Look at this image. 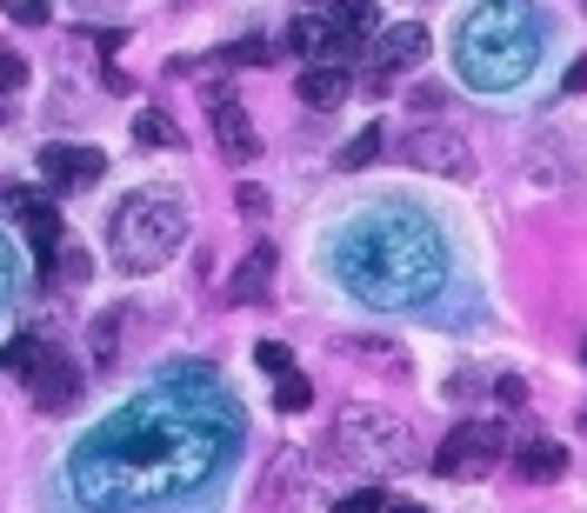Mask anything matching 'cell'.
I'll return each mask as SVG.
<instances>
[{
	"mask_svg": "<svg viewBox=\"0 0 587 513\" xmlns=\"http://www.w3.org/2000/svg\"><path fill=\"white\" fill-rule=\"evenodd\" d=\"M267 280H274V247L261 240V247H247V260L227 274V307H247V300H261V294H267Z\"/></svg>",
	"mask_w": 587,
	"mask_h": 513,
	"instance_id": "cell-13",
	"label": "cell"
},
{
	"mask_svg": "<svg viewBox=\"0 0 587 513\" xmlns=\"http://www.w3.org/2000/svg\"><path fill=\"white\" fill-rule=\"evenodd\" d=\"M0 294H7V247H0Z\"/></svg>",
	"mask_w": 587,
	"mask_h": 513,
	"instance_id": "cell-31",
	"label": "cell"
},
{
	"mask_svg": "<svg viewBox=\"0 0 587 513\" xmlns=\"http://www.w3.org/2000/svg\"><path fill=\"white\" fill-rule=\"evenodd\" d=\"M495 461H508V434H501L495 421H468V427H454V434L441 441L434 474H441V481H481Z\"/></svg>",
	"mask_w": 587,
	"mask_h": 513,
	"instance_id": "cell-5",
	"label": "cell"
},
{
	"mask_svg": "<svg viewBox=\"0 0 587 513\" xmlns=\"http://www.w3.org/2000/svg\"><path fill=\"white\" fill-rule=\"evenodd\" d=\"M274 407H281V414H301V407H314V381H307V374H281V387H274Z\"/></svg>",
	"mask_w": 587,
	"mask_h": 513,
	"instance_id": "cell-20",
	"label": "cell"
},
{
	"mask_svg": "<svg viewBox=\"0 0 587 513\" xmlns=\"http://www.w3.org/2000/svg\"><path fill=\"white\" fill-rule=\"evenodd\" d=\"M368 27H374V7L368 0H334V13H327V53L334 60H354L361 47H368Z\"/></svg>",
	"mask_w": 587,
	"mask_h": 513,
	"instance_id": "cell-9",
	"label": "cell"
},
{
	"mask_svg": "<svg viewBox=\"0 0 587 513\" xmlns=\"http://www.w3.org/2000/svg\"><path fill=\"white\" fill-rule=\"evenodd\" d=\"M241 427H207L187 407H167L147 394L140 407H120L107 427H94L87 447L67 454V487L94 513H134L174 501L180 487H200L221 461H234Z\"/></svg>",
	"mask_w": 587,
	"mask_h": 513,
	"instance_id": "cell-1",
	"label": "cell"
},
{
	"mask_svg": "<svg viewBox=\"0 0 587 513\" xmlns=\"http://www.w3.org/2000/svg\"><path fill=\"white\" fill-rule=\"evenodd\" d=\"M334 513H388V501H381V487H354Z\"/></svg>",
	"mask_w": 587,
	"mask_h": 513,
	"instance_id": "cell-24",
	"label": "cell"
},
{
	"mask_svg": "<svg viewBox=\"0 0 587 513\" xmlns=\"http://www.w3.org/2000/svg\"><path fill=\"white\" fill-rule=\"evenodd\" d=\"M234 207L261 220V214H267V187H254V180H241V187H234Z\"/></svg>",
	"mask_w": 587,
	"mask_h": 513,
	"instance_id": "cell-25",
	"label": "cell"
},
{
	"mask_svg": "<svg viewBox=\"0 0 587 513\" xmlns=\"http://www.w3.org/2000/svg\"><path fill=\"white\" fill-rule=\"evenodd\" d=\"M114 361H120V314H100V320L87 327V367L107 374Z\"/></svg>",
	"mask_w": 587,
	"mask_h": 513,
	"instance_id": "cell-16",
	"label": "cell"
},
{
	"mask_svg": "<svg viewBox=\"0 0 587 513\" xmlns=\"http://www.w3.org/2000/svg\"><path fill=\"white\" fill-rule=\"evenodd\" d=\"M40 354H47V341L20 334V341H7V347H0V367H7V374H33V361H40Z\"/></svg>",
	"mask_w": 587,
	"mask_h": 513,
	"instance_id": "cell-19",
	"label": "cell"
},
{
	"mask_svg": "<svg viewBox=\"0 0 587 513\" xmlns=\"http://www.w3.org/2000/svg\"><path fill=\"white\" fill-rule=\"evenodd\" d=\"M541 67V20L521 0H488L454 33V73L475 93H508Z\"/></svg>",
	"mask_w": 587,
	"mask_h": 513,
	"instance_id": "cell-3",
	"label": "cell"
},
{
	"mask_svg": "<svg viewBox=\"0 0 587 513\" xmlns=\"http://www.w3.org/2000/svg\"><path fill=\"white\" fill-rule=\"evenodd\" d=\"M428 27L421 20H394V27H381L374 40H368V60H374V80H394L401 67H421L428 60Z\"/></svg>",
	"mask_w": 587,
	"mask_h": 513,
	"instance_id": "cell-7",
	"label": "cell"
},
{
	"mask_svg": "<svg viewBox=\"0 0 587 513\" xmlns=\"http://www.w3.org/2000/svg\"><path fill=\"white\" fill-rule=\"evenodd\" d=\"M27 387H33V401H40V414H67L74 407V394H80V361H67V354H40L33 361V374H27Z\"/></svg>",
	"mask_w": 587,
	"mask_h": 513,
	"instance_id": "cell-8",
	"label": "cell"
},
{
	"mask_svg": "<svg viewBox=\"0 0 587 513\" xmlns=\"http://www.w3.org/2000/svg\"><path fill=\"white\" fill-rule=\"evenodd\" d=\"M388 513H428V507H421V501H394Z\"/></svg>",
	"mask_w": 587,
	"mask_h": 513,
	"instance_id": "cell-30",
	"label": "cell"
},
{
	"mask_svg": "<svg viewBox=\"0 0 587 513\" xmlns=\"http://www.w3.org/2000/svg\"><path fill=\"white\" fill-rule=\"evenodd\" d=\"M341 441H348V447H368L374 467L408 461V427H388V421H341Z\"/></svg>",
	"mask_w": 587,
	"mask_h": 513,
	"instance_id": "cell-10",
	"label": "cell"
},
{
	"mask_svg": "<svg viewBox=\"0 0 587 513\" xmlns=\"http://www.w3.org/2000/svg\"><path fill=\"white\" fill-rule=\"evenodd\" d=\"M561 93H587V60H575V67H568V87H561Z\"/></svg>",
	"mask_w": 587,
	"mask_h": 513,
	"instance_id": "cell-29",
	"label": "cell"
},
{
	"mask_svg": "<svg viewBox=\"0 0 587 513\" xmlns=\"http://www.w3.org/2000/svg\"><path fill=\"white\" fill-rule=\"evenodd\" d=\"M301 100H307L314 114L341 107V100H348V73H341V67H307V73H301Z\"/></svg>",
	"mask_w": 587,
	"mask_h": 513,
	"instance_id": "cell-15",
	"label": "cell"
},
{
	"mask_svg": "<svg viewBox=\"0 0 587 513\" xmlns=\"http://www.w3.org/2000/svg\"><path fill=\"white\" fill-rule=\"evenodd\" d=\"M381 140H388V127H381V120H374V127H361V134H354V140H348V147L334 154V160H341V174H354V167H368V160L381 154Z\"/></svg>",
	"mask_w": 587,
	"mask_h": 513,
	"instance_id": "cell-18",
	"label": "cell"
},
{
	"mask_svg": "<svg viewBox=\"0 0 587 513\" xmlns=\"http://www.w3.org/2000/svg\"><path fill=\"white\" fill-rule=\"evenodd\" d=\"M0 87H27V60L20 53H0Z\"/></svg>",
	"mask_w": 587,
	"mask_h": 513,
	"instance_id": "cell-27",
	"label": "cell"
},
{
	"mask_svg": "<svg viewBox=\"0 0 587 513\" xmlns=\"http://www.w3.org/2000/svg\"><path fill=\"white\" fill-rule=\"evenodd\" d=\"M7 20H13V27H47L53 7H47V0H7Z\"/></svg>",
	"mask_w": 587,
	"mask_h": 513,
	"instance_id": "cell-22",
	"label": "cell"
},
{
	"mask_svg": "<svg viewBox=\"0 0 587 513\" xmlns=\"http://www.w3.org/2000/svg\"><path fill=\"white\" fill-rule=\"evenodd\" d=\"M60 274H67V280H87L94 267H87V254H67V260H60Z\"/></svg>",
	"mask_w": 587,
	"mask_h": 513,
	"instance_id": "cell-28",
	"label": "cell"
},
{
	"mask_svg": "<svg viewBox=\"0 0 587 513\" xmlns=\"http://www.w3.org/2000/svg\"><path fill=\"white\" fill-rule=\"evenodd\" d=\"M515 474L535 481V487H548V481L568 474V447H555V441H528V447L515 454Z\"/></svg>",
	"mask_w": 587,
	"mask_h": 513,
	"instance_id": "cell-14",
	"label": "cell"
},
{
	"mask_svg": "<svg viewBox=\"0 0 587 513\" xmlns=\"http://www.w3.org/2000/svg\"><path fill=\"white\" fill-rule=\"evenodd\" d=\"M401 160H408V167H421V174L475 180V154H468V140H461V134H448V127H421V134H408V140H401Z\"/></svg>",
	"mask_w": 587,
	"mask_h": 513,
	"instance_id": "cell-6",
	"label": "cell"
},
{
	"mask_svg": "<svg viewBox=\"0 0 587 513\" xmlns=\"http://www.w3.org/2000/svg\"><path fill=\"white\" fill-rule=\"evenodd\" d=\"M254 361H261V367H267L274 381H281V374H294V354H287L281 341H261V347H254Z\"/></svg>",
	"mask_w": 587,
	"mask_h": 513,
	"instance_id": "cell-23",
	"label": "cell"
},
{
	"mask_svg": "<svg viewBox=\"0 0 587 513\" xmlns=\"http://www.w3.org/2000/svg\"><path fill=\"white\" fill-rule=\"evenodd\" d=\"M180 234H187V200H180V187H134V194L114 207V220H107L114 260H120L127 274L167 267L174 247H180Z\"/></svg>",
	"mask_w": 587,
	"mask_h": 513,
	"instance_id": "cell-4",
	"label": "cell"
},
{
	"mask_svg": "<svg viewBox=\"0 0 587 513\" xmlns=\"http://www.w3.org/2000/svg\"><path fill=\"white\" fill-rule=\"evenodd\" d=\"M214 147H221L227 160H254V154H261V140H254V120H247L234 100H214Z\"/></svg>",
	"mask_w": 587,
	"mask_h": 513,
	"instance_id": "cell-12",
	"label": "cell"
},
{
	"mask_svg": "<svg viewBox=\"0 0 587 513\" xmlns=\"http://www.w3.org/2000/svg\"><path fill=\"white\" fill-rule=\"evenodd\" d=\"M327 274L368 307H428L448 287V240L428 214L381 207L334 234Z\"/></svg>",
	"mask_w": 587,
	"mask_h": 513,
	"instance_id": "cell-2",
	"label": "cell"
},
{
	"mask_svg": "<svg viewBox=\"0 0 587 513\" xmlns=\"http://www.w3.org/2000/svg\"><path fill=\"white\" fill-rule=\"evenodd\" d=\"M40 174H47V187H80V180H100L107 160L94 147H47L40 154Z\"/></svg>",
	"mask_w": 587,
	"mask_h": 513,
	"instance_id": "cell-11",
	"label": "cell"
},
{
	"mask_svg": "<svg viewBox=\"0 0 587 513\" xmlns=\"http://www.w3.org/2000/svg\"><path fill=\"white\" fill-rule=\"evenodd\" d=\"M134 140L154 147V154H167V147H180V127H174L160 107H140V114H134Z\"/></svg>",
	"mask_w": 587,
	"mask_h": 513,
	"instance_id": "cell-17",
	"label": "cell"
},
{
	"mask_svg": "<svg viewBox=\"0 0 587 513\" xmlns=\"http://www.w3.org/2000/svg\"><path fill=\"white\" fill-rule=\"evenodd\" d=\"M495 401H501V407H521V401H528V381L501 374V381H495Z\"/></svg>",
	"mask_w": 587,
	"mask_h": 513,
	"instance_id": "cell-26",
	"label": "cell"
},
{
	"mask_svg": "<svg viewBox=\"0 0 587 513\" xmlns=\"http://www.w3.org/2000/svg\"><path fill=\"white\" fill-rule=\"evenodd\" d=\"M321 40H327L321 20H294V27H287V47H294V53H321Z\"/></svg>",
	"mask_w": 587,
	"mask_h": 513,
	"instance_id": "cell-21",
	"label": "cell"
}]
</instances>
